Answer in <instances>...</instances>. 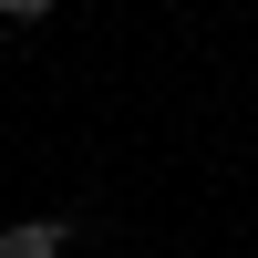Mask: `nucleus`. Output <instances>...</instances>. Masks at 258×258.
Listing matches in <instances>:
<instances>
[{"instance_id": "obj_1", "label": "nucleus", "mask_w": 258, "mask_h": 258, "mask_svg": "<svg viewBox=\"0 0 258 258\" xmlns=\"http://www.w3.org/2000/svg\"><path fill=\"white\" fill-rule=\"evenodd\" d=\"M62 248H73L62 217H11V227H0V258H62Z\"/></svg>"}, {"instance_id": "obj_2", "label": "nucleus", "mask_w": 258, "mask_h": 258, "mask_svg": "<svg viewBox=\"0 0 258 258\" xmlns=\"http://www.w3.org/2000/svg\"><path fill=\"white\" fill-rule=\"evenodd\" d=\"M0 21H52V0H0Z\"/></svg>"}]
</instances>
